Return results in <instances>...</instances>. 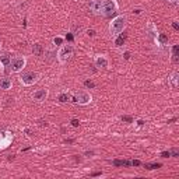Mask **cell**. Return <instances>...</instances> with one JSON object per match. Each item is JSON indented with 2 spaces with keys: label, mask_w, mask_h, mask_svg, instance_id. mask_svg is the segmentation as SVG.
<instances>
[{
  "label": "cell",
  "mask_w": 179,
  "mask_h": 179,
  "mask_svg": "<svg viewBox=\"0 0 179 179\" xmlns=\"http://www.w3.org/2000/svg\"><path fill=\"white\" fill-rule=\"evenodd\" d=\"M125 25H126V17L125 16H118L115 17L112 22L109 24V32L112 36H116L119 35L120 32L125 30Z\"/></svg>",
  "instance_id": "6da1fadb"
},
{
  "label": "cell",
  "mask_w": 179,
  "mask_h": 179,
  "mask_svg": "<svg viewBox=\"0 0 179 179\" xmlns=\"http://www.w3.org/2000/svg\"><path fill=\"white\" fill-rule=\"evenodd\" d=\"M74 55V48L72 45H63L59 52H57V59L60 63H66L69 59H72V56Z\"/></svg>",
  "instance_id": "7a4b0ae2"
},
{
  "label": "cell",
  "mask_w": 179,
  "mask_h": 179,
  "mask_svg": "<svg viewBox=\"0 0 179 179\" xmlns=\"http://www.w3.org/2000/svg\"><path fill=\"white\" fill-rule=\"evenodd\" d=\"M25 64H27L25 57H24V56H17V57L11 59L9 67H10V70L13 73H18V72H21L22 69L25 67Z\"/></svg>",
  "instance_id": "3957f363"
},
{
  "label": "cell",
  "mask_w": 179,
  "mask_h": 179,
  "mask_svg": "<svg viewBox=\"0 0 179 179\" xmlns=\"http://www.w3.org/2000/svg\"><path fill=\"white\" fill-rule=\"evenodd\" d=\"M39 80V74L35 73V72H28V73L22 74L20 77V83L25 87H30V85H34L36 81Z\"/></svg>",
  "instance_id": "277c9868"
},
{
  "label": "cell",
  "mask_w": 179,
  "mask_h": 179,
  "mask_svg": "<svg viewBox=\"0 0 179 179\" xmlns=\"http://www.w3.org/2000/svg\"><path fill=\"white\" fill-rule=\"evenodd\" d=\"M118 11V3L115 0H106L104 1V7H102V14L104 17H112Z\"/></svg>",
  "instance_id": "5b68a950"
},
{
  "label": "cell",
  "mask_w": 179,
  "mask_h": 179,
  "mask_svg": "<svg viewBox=\"0 0 179 179\" xmlns=\"http://www.w3.org/2000/svg\"><path fill=\"white\" fill-rule=\"evenodd\" d=\"M11 141H13V133L0 130V151L6 150L11 144Z\"/></svg>",
  "instance_id": "8992f818"
},
{
  "label": "cell",
  "mask_w": 179,
  "mask_h": 179,
  "mask_svg": "<svg viewBox=\"0 0 179 179\" xmlns=\"http://www.w3.org/2000/svg\"><path fill=\"white\" fill-rule=\"evenodd\" d=\"M73 102L80 104V105H87V104L91 102V95L88 94V93H84V91H83V93H78V94L74 95Z\"/></svg>",
  "instance_id": "52a82bcc"
},
{
  "label": "cell",
  "mask_w": 179,
  "mask_h": 179,
  "mask_svg": "<svg viewBox=\"0 0 179 179\" xmlns=\"http://www.w3.org/2000/svg\"><path fill=\"white\" fill-rule=\"evenodd\" d=\"M102 7H104V0H91L90 1V10L97 16L102 14Z\"/></svg>",
  "instance_id": "ba28073f"
},
{
  "label": "cell",
  "mask_w": 179,
  "mask_h": 179,
  "mask_svg": "<svg viewBox=\"0 0 179 179\" xmlns=\"http://www.w3.org/2000/svg\"><path fill=\"white\" fill-rule=\"evenodd\" d=\"M48 90H36L34 94H32V98L35 99V101H38V102H42L45 101L46 98H48Z\"/></svg>",
  "instance_id": "9c48e42d"
},
{
  "label": "cell",
  "mask_w": 179,
  "mask_h": 179,
  "mask_svg": "<svg viewBox=\"0 0 179 179\" xmlns=\"http://www.w3.org/2000/svg\"><path fill=\"white\" fill-rule=\"evenodd\" d=\"M11 62V57L9 53H3L0 55V70H3L4 67H9V64Z\"/></svg>",
  "instance_id": "30bf717a"
},
{
  "label": "cell",
  "mask_w": 179,
  "mask_h": 179,
  "mask_svg": "<svg viewBox=\"0 0 179 179\" xmlns=\"http://www.w3.org/2000/svg\"><path fill=\"white\" fill-rule=\"evenodd\" d=\"M95 64H97V67H99V69H106L108 67V59H106L105 56H98L97 59H95Z\"/></svg>",
  "instance_id": "8fae6325"
},
{
  "label": "cell",
  "mask_w": 179,
  "mask_h": 179,
  "mask_svg": "<svg viewBox=\"0 0 179 179\" xmlns=\"http://www.w3.org/2000/svg\"><path fill=\"white\" fill-rule=\"evenodd\" d=\"M13 83H11L10 78H7V77H4V78H0V88L1 90H10Z\"/></svg>",
  "instance_id": "7c38bea8"
},
{
  "label": "cell",
  "mask_w": 179,
  "mask_h": 179,
  "mask_svg": "<svg viewBox=\"0 0 179 179\" xmlns=\"http://www.w3.org/2000/svg\"><path fill=\"white\" fill-rule=\"evenodd\" d=\"M178 77H179V74L178 72H172L171 73V76H169V83H171V85L174 87V88H176L178 87Z\"/></svg>",
  "instance_id": "4fadbf2b"
},
{
  "label": "cell",
  "mask_w": 179,
  "mask_h": 179,
  "mask_svg": "<svg viewBox=\"0 0 179 179\" xmlns=\"http://www.w3.org/2000/svg\"><path fill=\"white\" fill-rule=\"evenodd\" d=\"M32 53L35 55V56H42L43 53V48L41 43H34V46H32Z\"/></svg>",
  "instance_id": "5bb4252c"
},
{
  "label": "cell",
  "mask_w": 179,
  "mask_h": 179,
  "mask_svg": "<svg viewBox=\"0 0 179 179\" xmlns=\"http://www.w3.org/2000/svg\"><path fill=\"white\" fill-rule=\"evenodd\" d=\"M57 99H59V102L64 104V102H69V101L72 99V97L67 94V93H60V94H59V97H57Z\"/></svg>",
  "instance_id": "9a60e30c"
},
{
  "label": "cell",
  "mask_w": 179,
  "mask_h": 179,
  "mask_svg": "<svg viewBox=\"0 0 179 179\" xmlns=\"http://www.w3.org/2000/svg\"><path fill=\"white\" fill-rule=\"evenodd\" d=\"M172 56H174V62H178V56H179V45H174V46H172Z\"/></svg>",
  "instance_id": "2e32d148"
},
{
  "label": "cell",
  "mask_w": 179,
  "mask_h": 179,
  "mask_svg": "<svg viewBox=\"0 0 179 179\" xmlns=\"http://www.w3.org/2000/svg\"><path fill=\"white\" fill-rule=\"evenodd\" d=\"M157 41L161 43V45H164V43L168 42V36H167V35H164V34H158V35H157Z\"/></svg>",
  "instance_id": "e0dca14e"
},
{
  "label": "cell",
  "mask_w": 179,
  "mask_h": 179,
  "mask_svg": "<svg viewBox=\"0 0 179 179\" xmlns=\"http://www.w3.org/2000/svg\"><path fill=\"white\" fill-rule=\"evenodd\" d=\"M113 165H116V167H127V165H130V162L129 161H120V159H115L113 161Z\"/></svg>",
  "instance_id": "ac0fdd59"
},
{
  "label": "cell",
  "mask_w": 179,
  "mask_h": 179,
  "mask_svg": "<svg viewBox=\"0 0 179 179\" xmlns=\"http://www.w3.org/2000/svg\"><path fill=\"white\" fill-rule=\"evenodd\" d=\"M144 168H147V169H158V168H161V164H146V165H144Z\"/></svg>",
  "instance_id": "d6986e66"
},
{
  "label": "cell",
  "mask_w": 179,
  "mask_h": 179,
  "mask_svg": "<svg viewBox=\"0 0 179 179\" xmlns=\"http://www.w3.org/2000/svg\"><path fill=\"white\" fill-rule=\"evenodd\" d=\"M125 39H126V36H125V35H120L119 38H116V45H118V46H122V45L125 43Z\"/></svg>",
  "instance_id": "ffe728a7"
},
{
  "label": "cell",
  "mask_w": 179,
  "mask_h": 179,
  "mask_svg": "<svg viewBox=\"0 0 179 179\" xmlns=\"http://www.w3.org/2000/svg\"><path fill=\"white\" fill-rule=\"evenodd\" d=\"M122 120H125V122H127V123H133V119H132V116H127V115L122 116Z\"/></svg>",
  "instance_id": "44dd1931"
},
{
  "label": "cell",
  "mask_w": 179,
  "mask_h": 179,
  "mask_svg": "<svg viewBox=\"0 0 179 179\" xmlns=\"http://www.w3.org/2000/svg\"><path fill=\"white\" fill-rule=\"evenodd\" d=\"M84 84H85V87H87V88H94V87H95V84L93 83V81H90V80H87Z\"/></svg>",
  "instance_id": "7402d4cb"
},
{
  "label": "cell",
  "mask_w": 179,
  "mask_h": 179,
  "mask_svg": "<svg viewBox=\"0 0 179 179\" xmlns=\"http://www.w3.org/2000/svg\"><path fill=\"white\" fill-rule=\"evenodd\" d=\"M62 42H63V39H62L60 36H57V38L53 39V43H55V45H62Z\"/></svg>",
  "instance_id": "603a6c76"
},
{
  "label": "cell",
  "mask_w": 179,
  "mask_h": 179,
  "mask_svg": "<svg viewBox=\"0 0 179 179\" xmlns=\"http://www.w3.org/2000/svg\"><path fill=\"white\" fill-rule=\"evenodd\" d=\"M161 157H162V158L171 157V151H162V153H161Z\"/></svg>",
  "instance_id": "cb8c5ba5"
},
{
  "label": "cell",
  "mask_w": 179,
  "mask_h": 179,
  "mask_svg": "<svg viewBox=\"0 0 179 179\" xmlns=\"http://www.w3.org/2000/svg\"><path fill=\"white\" fill-rule=\"evenodd\" d=\"M66 39L72 42V41L74 39V38H73V32H69V34H66Z\"/></svg>",
  "instance_id": "d4e9b609"
},
{
  "label": "cell",
  "mask_w": 179,
  "mask_h": 179,
  "mask_svg": "<svg viewBox=\"0 0 179 179\" xmlns=\"http://www.w3.org/2000/svg\"><path fill=\"white\" fill-rule=\"evenodd\" d=\"M70 123H72V126H74V127H78V125H80V122H78L77 119H73Z\"/></svg>",
  "instance_id": "484cf974"
},
{
  "label": "cell",
  "mask_w": 179,
  "mask_h": 179,
  "mask_svg": "<svg viewBox=\"0 0 179 179\" xmlns=\"http://www.w3.org/2000/svg\"><path fill=\"white\" fill-rule=\"evenodd\" d=\"M48 55H49V56L46 57V60H48V62H51V60H52V56H55V53H53V52H48Z\"/></svg>",
  "instance_id": "4316f807"
},
{
  "label": "cell",
  "mask_w": 179,
  "mask_h": 179,
  "mask_svg": "<svg viewBox=\"0 0 179 179\" xmlns=\"http://www.w3.org/2000/svg\"><path fill=\"white\" fill-rule=\"evenodd\" d=\"M39 126H48V122H46V120H42V119H41V120H39Z\"/></svg>",
  "instance_id": "83f0119b"
},
{
  "label": "cell",
  "mask_w": 179,
  "mask_h": 179,
  "mask_svg": "<svg viewBox=\"0 0 179 179\" xmlns=\"http://www.w3.org/2000/svg\"><path fill=\"white\" fill-rule=\"evenodd\" d=\"M172 27H174V30H176V31H178V30H179V25H178V22H172Z\"/></svg>",
  "instance_id": "f1b7e54d"
},
{
  "label": "cell",
  "mask_w": 179,
  "mask_h": 179,
  "mask_svg": "<svg viewBox=\"0 0 179 179\" xmlns=\"http://www.w3.org/2000/svg\"><path fill=\"white\" fill-rule=\"evenodd\" d=\"M73 141H74L73 138H66V140H64V143H66V144H67V143H69V144H72Z\"/></svg>",
  "instance_id": "f546056e"
},
{
  "label": "cell",
  "mask_w": 179,
  "mask_h": 179,
  "mask_svg": "<svg viewBox=\"0 0 179 179\" xmlns=\"http://www.w3.org/2000/svg\"><path fill=\"white\" fill-rule=\"evenodd\" d=\"M123 56H125V59H126V60H129V59H130V53H129V52H125V55H123Z\"/></svg>",
  "instance_id": "4dcf8cb0"
},
{
  "label": "cell",
  "mask_w": 179,
  "mask_h": 179,
  "mask_svg": "<svg viewBox=\"0 0 179 179\" xmlns=\"http://www.w3.org/2000/svg\"><path fill=\"white\" fill-rule=\"evenodd\" d=\"M130 164H132V165H134V167H137V165H140V161H133V162H130Z\"/></svg>",
  "instance_id": "1f68e13d"
},
{
  "label": "cell",
  "mask_w": 179,
  "mask_h": 179,
  "mask_svg": "<svg viewBox=\"0 0 179 179\" xmlns=\"http://www.w3.org/2000/svg\"><path fill=\"white\" fill-rule=\"evenodd\" d=\"M88 35H90V36H94L95 31H94V30H90V31H88Z\"/></svg>",
  "instance_id": "d6a6232c"
},
{
  "label": "cell",
  "mask_w": 179,
  "mask_h": 179,
  "mask_svg": "<svg viewBox=\"0 0 179 179\" xmlns=\"http://www.w3.org/2000/svg\"><path fill=\"white\" fill-rule=\"evenodd\" d=\"M168 3H172V4H176V3H178V0H168Z\"/></svg>",
  "instance_id": "836d02e7"
},
{
  "label": "cell",
  "mask_w": 179,
  "mask_h": 179,
  "mask_svg": "<svg viewBox=\"0 0 179 179\" xmlns=\"http://www.w3.org/2000/svg\"><path fill=\"white\" fill-rule=\"evenodd\" d=\"M85 155H94V153H93V151H87Z\"/></svg>",
  "instance_id": "e575fe53"
},
{
  "label": "cell",
  "mask_w": 179,
  "mask_h": 179,
  "mask_svg": "<svg viewBox=\"0 0 179 179\" xmlns=\"http://www.w3.org/2000/svg\"><path fill=\"white\" fill-rule=\"evenodd\" d=\"M25 132H27V134H28V136H32V132H31V130H28V129H27Z\"/></svg>",
  "instance_id": "d590c367"
},
{
  "label": "cell",
  "mask_w": 179,
  "mask_h": 179,
  "mask_svg": "<svg viewBox=\"0 0 179 179\" xmlns=\"http://www.w3.org/2000/svg\"><path fill=\"white\" fill-rule=\"evenodd\" d=\"M137 123H138V126H143V125H144V122H143V120H138Z\"/></svg>",
  "instance_id": "8d00e7d4"
},
{
  "label": "cell",
  "mask_w": 179,
  "mask_h": 179,
  "mask_svg": "<svg viewBox=\"0 0 179 179\" xmlns=\"http://www.w3.org/2000/svg\"><path fill=\"white\" fill-rule=\"evenodd\" d=\"M14 157H16V155H9V161H11V159H14Z\"/></svg>",
  "instance_id": "74e56055"
},
{
  "label": "cell",
  "mask_w": 179,
  "mask_h": 179,
  "mask_svg": "<svg viewBox=\"0 0 179 179\" xmlns=\"http://www.w3.org/2000/svg\"><path fill=\"white\" fill-rule=\"evenodd\" d=\"M0 46H1V41H0Z\"/></svg>",
  "instance_id": "f35d334b"
}]
</instances>
